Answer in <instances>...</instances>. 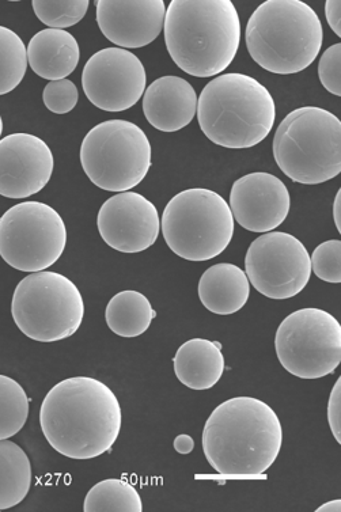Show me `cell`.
Listing matches in <instances>:
<instances>
[{
  "label": "cell",
  "mask_w": 341,
  "mask_h": 512,
  "mask_svg": "<svg viewBox=\"0 0 341 512\" xmlns=\"http://www.w3.org/2000/svg\"><path fill=\"white\" fill-rule=\"evenodd\" d=\"M121 420L119 398L92 377L56 383L40 409V426L49 445L78 461L108 453L119 438Z\"/></svg>",
  "instance_id": "obj_1"
},
{
  "label": "cell",
  "mask_w": 341,
  "mask_h": 512,
  "mask_svg": "<svg viewBox=\"0 0 341 512\" xmlns=\"http://www.w3.org/2000/svg\"><path fill=\"white\" fill-rule=\"evenodd\" d=\"M282 445V423L259 398L234 397L222 402L204 426V455L226 479H260L275 464Z\"/></svg>",
  "instance_id": "obj_2"
},
{
  "label": "cell",
  "mask_w": 341,
  "mask_h": 512,
  "mask_svg": "<svg viewBox=\"0 0 341 512\" xmlns=\"http://www.w3.org/2000/svg\"><path fill=\"white\" fill-rule=\"evenodd\" d=\"M165 43L187 74L211 78L226 71L241 44V21L230 0H173L166 10Z\"/></svg>",
  "instance_id": "obj_3"
},
{
  "label": "cell",
  "mask_w": 341,
  "mask_h": 512,
  "mask_svg": "<svg viewBox=\"0 0 341 512\" xmlns=\"http://www.w3.org/2000/svg\"><path fill=\"white\" fill-rule=\"evenodd\" d=\"M275 119V101L267 87L240 72L212 79L197 98L203 134L225 149H252L267 138Z\"/></svg>",
  "instance_id": "obj_4"
},
{
  "label": "cell",
  "mask_w": 341,
  "mask_h": 512,
  "mask_svg": "<svg viewBox=\"0 0 341 512\" xmlns=\"http://www.w3.org/2000/svg\"><path fill=\"white\" fill-rule=\"evenodd\" d=\"M250 58L265 71L298 74L321 51L324 30L316 11L301 0H267L252 14L245 32Z\"/></svg>",
  "instance_id": "obj_5"
},
{
  "label": "cell",
  "mask_w": 341,
  "mask_h": 512,
  "mask_svg": "<svg viewBox=\"0 0 341 512\" xmlns=\"http://www.w3.org/2000/svg\"><path fill=\"white\" fill-rule=\"evenodd\" d=\"M274 158L298 184L317 185L341 173V121L317 106H303L279 124Z\"/></svg>",
  "instance_id": "obj_6"
},
{
  "label": "cell",
  "mask_w": 341,
  "mask_h": 512,
  "mask_svg": "<svg viewBox=\"0 0 341 512\" xmlns=\"http://www.w3.org/2000/svg\"><path fill=\"white\" fill-rule=\"evenodd\" d=\"M166 244L188 261H208L222 254L234 235L229 203L210 189L193 188L177 193L161 219Z\"/></svg>",
  "instance_id": "obj_7"
},
{
  "label": "cell",
  "mask_w": 341,
  "mask_h": 512,
  "mask_svg": "<svg viewBox=\"0 0 341 512\" xmlns=\"http://www.w3.org/2000/svg\"><path fill=\"white\" fill-rule=\"evenodd\" d=\"M11 316L29 339L56 343L79 331L85 302L79 288L62 273L33 272L15 287Z\"/></svg>",
  "instance_id": "obj_8"
},
{
  "label": "cell",
  "mask_w": 341,
  "mask_h": 512,
  "mask_svg": "<svg viewBox=\"0 0 341 512\" xmlns=\"http://www.w3.org/2000/svg\"><path fill=\"white\" fill-rule=\"evenodd\" d=\"M151 144L145 131L127 120H109L92 128L81 146V163L96 187L128 192L151 168Z\"/></svg>",
  "instance_id": "obj_9"
},
{
  "label": "cell",
  "mask_w": 341,
  "mask_h": 512,
  "mask_svg": "<svg viewBox=\"0 0 341 512\" xmlns=\"http://www.w3.org/2000/svg\"><path fill=\"white\" fill-rule=\"evenodd\" d=\"M66 245V223L48 204L25 201L0 218V257L17 271L33 273L51 268Z\"/></svg>",
  "instance_id": "obj_10"
},
{
  "label": "cell",
  "mask_w": 341,
  "mask_h": 512,
  "mask_svg": "<svg viewBox=\"0 0 341 512\" xmlns=\"http://www.w3.org/2000/svg\"><path fill=\"white\" fill-rule=\"evenodd\" d=\"M275 348L283 369L294 377H327L341 362L340 322L325 310H297L279 325Z\"/></svg>",
  "instance_id": "obj_11"
},
{
  "label": "cell",
  "mask_w": 341,
  "mask_h": 512,
  "mask_svg": "<svg viewBox=\"0 0 341 512\" xmlns=\"http://www.w3.org/2000/svg\"><path fill=\"white\" fill-rule=\"evenodd\" d=\"M245 269L249 283L275 301L297 297L312 276L308 249L294 235L282 231H269L250 244Z\"/></svg>",
  "instance_id": "obj_12"
},
{
  "label": "cell",
  "mask_w": 341,
  "mask_h": 512,
  "mask_svg": "<svg viewBox=\"0 0 341 512\" xmlns=\"http://www.w3.org/2000/svg\"><path fill=\"white\" fill-rule=\"evenodd\" d=\"M146 83L145 66L127 49H101L83 67V91L101 111H128L145 94Z\"/></svg>",
  "instance_id": "obj_13"
},
{
  "label": "cell",
  "mask_w": 341,
  "mask_h": 512,
  "mask_svg": "<svg viewBox=\"0 0 341 512\" xmlns=\"http://www.w3.org/2000/svg\"><path fill=\"white\" fill-rule=\"evenodd\" d=\"M102 240L121 253H140L157 242L161 219L157 207L136 192H121L102 204L97 216Z\"/></svg>",
  "instance_id": "obj_14"
},
{
  "label": "cell",
  "mask_w": 341,
  "mask_h": 512,
  "mask_svg": "<svg viewBox=\"0 0 341 512\" xmlns=\"http://www.w3.org/2000/svg\"><path fill=\"white\" fill-rule=\"evenodd\" d=\"M55 159L43 139L13 134L0 139V196L26 199L51 180Z\"/></svg>",
  "instance_id": "obj_15"
},
{
  "label": "cell",
  "mask_w": 341,
  "mask_h": 512,
  "mask_svg": "<svg viewBox=\"0 0 341 512\" xmlns=\"http://www.w3.org/2000/svg\"><path fill=\"white\" fill-rule=\"evenodd\" d=\"M229 207L234 221L245 230L269 233L289 216L290 192L274 174L250 173L234 182Z\"/></svg>",
  "instance_id": "obj_16"
},
{
  "label": "cell",
  "mask_w": 341,
  "mask_h": 512,
  "mask_svg": "<svg viewBox=\"0 0 341 512\" xmlns=\"http://www.w3.org/2000/svg\"><path fill=\"white\" fill-rule=\"evenodd\" d=\"M97 24L119 48L147 47L164 29V0H98Z\"/></svg>",
  "instance_id": "obj_17"
},
{
  "label": "cell",
  "mask_w": 341,
  "mask_h": 512,
  "mask_svg": "<svg viewBox=\"0 0 341 512\" xmlns=\"http://www.w3.org/2000/svg\"><path fill=\"white\" fill-rule=\"evenodd\" d=\"M197 96L193 86L180 77L158 78L147 87L143 112L155 130L177 132L195 119Z\"/></svg>",
  "instance_id": "obj_18"
},
{
  "label": "cell",
  "mask_w": 341,
  "mask_h": 512,
  "mask_svg": "<svg viewBox=\"0 0 341 512\" xmlns=\"http://www.w3.org/2000/svg\"><path fill=\"white\" fill-rule=\"evenodd\" d=\"M28 64L34 74L48 81H62L77 70L81 51L67 30L44 29L29 41Z\"/></svg>",
  "instance_id": "obj_19"
},
{
  "label": "cell",
  "mask_w": 341,
  "mask_h": 512,
  "mask_svg": "<svg viewBox=\"0 0 341 512\" xmlns=\"http://www.w3.org/2000/svg\"><path fill=\"white\" fill-rule=\"evenodd\" d=\"M250 283L245 271L234 264L212 265L199 282V298L208 312L230 316L249 301Z\"/></svg>",
  "instance_id": "obj_20"
},
{
  "label": "cell",
  "mask_w": 341,
  "mask_h": 512,
  "mask_svg": "<svg viewBox=\"0 0 341 512\" xmlns=\"http://www.w3.org/2000/svg\"><path fill=\"white\" fill-rule=\"evenodd\" d=\"M178 381L192 390H208L221 381L225 356L221 345L207 339L185 341L173 359Z\"/></svg>",
  "instance_id": "obj_21"
},
{
  "label": "cell",
  "mask_w": 341,
  "mask_h": 512,
  "mask_svg": "<svg viewBox=\"0 0 341 512\" xmlns=\"http://www.w3.org/2000/svg\"><path fill=\"white\" fill-rule=\"evenodd\" d=\"M157 313L142 292L125 290L109 301L105 310L106 325L120 337L142 336L150 328Z\"/></svg>",
  "instance_id": "obj_22"
},
{
  "label": "cell",
  "mask_w": 341,
  "mask_h": 512,
  "mask_svg": "<svg viewBox=\"0 0 341 512\" xmlns=\"http://www.w3.org/2000/svg\"><path fill=\"white\" fill-rule=\"evenodd\" d=\"M32 481L28 454L10 439L0 441V510H10L24 502Z\"/></svg>",
  "instance_id": "obj_23"
},
{
  "label": "cell",
  "mask_w": 341,
  "mask_h": 512,
  "mask_svg": "<svg viewBox=\"0 0 341 512\" xmlns=\"http://www.w3.org/2000/svg\"><path fill=\"white\" fill-rule=\"evenodd\" d=\"M85 512H142L143 502L134 485L125 479L100 481L87 492Z\"/></svg>",
  "instance_id": "obj_24"
},
{
  "label": "cell",
  "mask_w": 341,
  "mask_h": 512,
  "mask_svg": "<svg viewBox=\"0 0 341 512\" xmlns=\"http://www.w3.org/2000/svg\"><path fill=\"white\" fill-rule=\"evenodd\" d=\"M29 397L21 383L0 374V441L11 439L25 427Z\"/></svg>",
  "instance_id": "obj_25"
},
{
  "label": "cell",
  "mask_w": 341,
  "mask_h": 512,
  "mask_svg": "<svg viewBox=\"0 0 341 512\" xmlns=\"http://www.w3.org/2000/svg\"><path fill=\"white\" fill-rule=\"evenodd\" d=\"M28 70V52L17 33L0 26V96L17 89Z\"/></svg>",
  "instance_id": "obj_26"
},
{
  "label": "cell",
  "mask_w": 341,
  "mask_h": 512,
  "mask_svg": "<svg viewBox=\"0 0 341 512\" xmlns=\"http://www.w3.org/2000/svg\"><path fill=\"white\" fill-rule=\"evenodd\" d=\"M89 0H33L37 18L51 29L64 30L79 24L89 10Z\"/></svg>",
  "instance_id": "obj_27"
},
{
  "label": "cell",
  "mask_w": 341,
  "mask_h": 512,
  "mask_svg": "<svg viewBox=\"0 0 341 512\" xmlns=\"http://www.w3.org/2000/svg\"><path fill=\"white\" fill-rule=\"evenodd\" d=\"M312 272L327 283H341V241L331 240L318 245L310 256Z\"/></svg>",
  "instance_id": "obj_28"
},
{
  "label": "cell",
  "mask_w": 341,
  "mask_h": 512,
  "mask_svg": "<svg viewBox=\"0 0 341 512\" xmlns=\"http://www.w3.org/2000/svg\"><path fill=\"white\" fill-rule=\"evenodd\" d=\"M79 93L77 86L70 79L49 82L43 91L44 105L56 115H66L77 106Z\"/></svg>",
  "instance_id": "obj_29"
},
{
  "label": "cell",
  "mask_w": 341,
  "mask_h": 512,
  "mask_svg": "<svg viewBox=\"0 0 341 512\" xmlns=\"http://www.w3.org/2000/svg\"><path fill=\"white\" fill-rule=\"evenodd\" d=\"M318 77L329 93L341 96V44L332 45L322 53L318 64Z\"/></svg>",
  "instance_id": "obj_30"
},
{
  "label": "cell",
  "mask_w": 341,
  "mask_h": 512,
  "mask_svg": "<svg viewBox=\"0 0 341 512\" xmlns=\"http://www.w3.org/2000/svg\"><path fill=\"white\" fill-rule=\"evenodd\" d=\"M328 423L337 443H341V378L337 379L333 386L331 397L328 401Z\"/></svg>",
  "instance_id": "obj_31"
},
{
  "label": "cell",
  "mask_w": 341,
  "mask_h": 512,
  "mask_svg": "<svg viewBox=\"0 0 341 512\" xmlns=\"http://www.w3.org/2000/svg\"><path fill=\"white\" fill-rule=\"evenodd\" d=\"M325 15H327V21L333 32L337 34V37L341 36V2L340 0H328L325 3Z\"/></svg>",
  "instance_id": "obj_32"
},
{
  "label": "cell",
  "mask_w": 341,
  "mask_h": 512,
  "mask_svg": "<svg viewBox=\"0 0 341 512\" xmlns=\"http://www.w3.org/2000/svg\"><path fill=\"white\" fill-rule=\"evenodd\" d=\"M173 446L178 454L188 455L195 449V439L191 435L181 434L174 439Z\"/></svg>",
  "instance_id": "obj_33"
},
{
  "label": "cell",
  "mask_w": 341,
  "mask_h": 512,
  "mask_svg": "<svg viewBox=\"0 0 341 512\" xmlns=\"http://www.w3.org/2000/svg\"><path fill=\"white\" fill-rule=\"evenodd\" d=\"M341 189H339V192H337L335 204H333V219H335V225L337 227V230H339V233L341 231Z\"/></svg>",
  "instance_id": "obj_34"
},
{
  "label": "cell",
  "mask_w": 341,
  "mask_h": 512,
  "mask_svg": "<svg viewBox=\"0 0 341 512\" xmlns=\"http://www.w3.org/2000/svg\"><path fill=\"white\" fill-rule=\"evenodd\" d=\"M341 511V500H332V502H328L322 504L320 508H317V512H340Z\"/></svg>",
  "instance_id": "obj_35"
},
{
  "label": "cell",
  "mask_w": 341,
  "mask_h": 512,
  "mask_svg": "<svg viewBox=\"0 0 341 512\" xmlns=\"http://www.w3.org/2000/svg\"><path fill=\"white\" fill-rule=\"evenodd\" d=\"M2 134H3V120H2V116H0V138H2Z\"/></svg>",
  "instance_id": "obj_36"
}]
</instances>
